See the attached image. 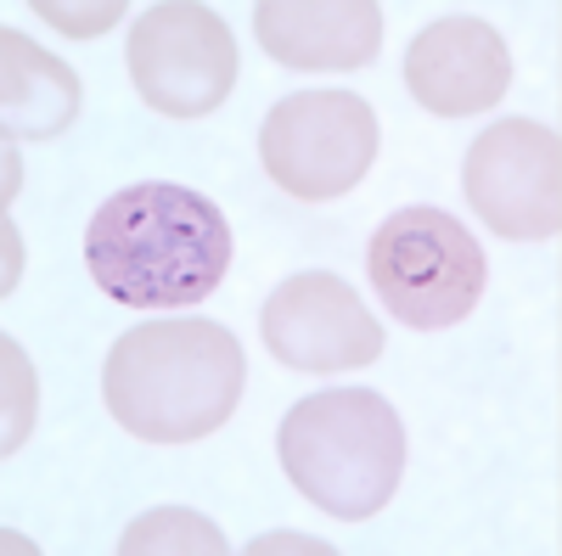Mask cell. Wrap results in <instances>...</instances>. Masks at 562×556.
I'll use <instances>...</instances> for the list:
<instances>
[{
  "mask_svg": "<svg viewBox=\"0 0 562 556\" xmlns=\"http://www.w3.org/2000/svg\"><path fill=\"white\" fill-rule=\"evenodd\" d=\"M231 253V219L175 180L124 185L85 225L90 282L124 309H192L214 298Z\"/></svg>",
  "mask_w": 562,
  "mask_h": 556,
  "instance_id": "6da1fadb",
  "label": "cell"
},
{
  "mask_svg": "<svg viewBox=\"0 0 562 556\" xmlns=\"http://www.w3.org/2000/svg\"><path fill=\"white\" fill-rule=\"evenodd\" d=\"M248 383L243 343L220 320H147L130 327L102 365L113 422L147 444H192L237 416Z\"/></svg>",
  "mask_w": 562,
  "mask_h": 556,
  "instance_id": "7a4b0ae2",
  "label": "cell"
},
{
  "mask_svg": "<svg viewBox=\"0 0 562 556\" xmlns=\"http://www.w3.org/2000/svg\"><path fill=\"white\" fill-rule=\"evenodd\" d=\"M276 455L315 512L338 523H366L394 500L405 478V428L383 394L326 388L281 416Z\"/></svg>",
  "mask_w": 562,
  "mask_h": 556,
  "instance_id": "3957f363",
  "label": "cell"
},
{
  "mask_svg": "<svg viewBox=\"0 0 562 556\" xmlns=\"http://www.w3.org/2000/svg\"><path fill=\"white\" fill-rule=\"evenodd\" d=\"M366 275L411 332H450L479 309L490 264L479 237L445 208H400L371 230Z\"/></svg>",
  "mask_w": 562,
  "mask_h": 556,
  "instance_id": "277c9868",
  "label": "cell"
},
{
  "mask_svg": "<svg viewBox=\"0 0 562 556\" xmlns=\"http://www.w3.org/2000/svg\"><path fill=\"white\" fill-rule=\"evenodd\" d=\"M378 113L355 90H299L281 97L259 129L265 174L299 203H333L378 163Z\"/></svg>",
  "mask_w": 562,
  "mask_h": 556,
  "instance_id": "5b68a950",
  "label": "cell"
},
{
  "mask_svg": "<svg viewBox=\"0 0 562 556\" xmlns=\"http://www.w3.org/2000/svg\"><path fill=\"white\" fill-rule=\"evenodd\" d=\"M237 34L198 0L147 7L130 29V79L164 118H209L237 90Z\"/></svg>",
  "mask_w": 562,
  "mask_h": 556,
  "instance_id": "8992f818",
  "label": "cell"
},
{
  "mask_svg": "<svg viewBox=\"0 0 562 556\" xmlns=\"http://www.w3.org/2000/svg\"><path fill=\"white\" fill-rule=\"evenodd\" d=\"M467 203L506 242H551L562 230V135L535 118L490 124L461 163Z\"/></svg>",
  "mask_w": 562,
  "mask_h": 556,
  "instance_id": "52a82bcc",
  "label": "cell"
},
{
  "mask_svg": "<svg viewBox=\"0 0 562 556\" xmlns=\"http://www.w3.org/2000/svg\"><path fill=\"white\" fill-rule=\"evenodd\" d=\"M265 349L304 377L326 371H360L383 354V327L371 320L360 293L333 270H299L288 275L259 315Z\"/></svg>",
  "mask_w": 562,
  "mask_h": 556,
  "instance_id": "ba28073f",
  "label": "cell"
},
{
  "mask_svg": "<svg viewBox=\"0 0 562 556\" xmlns=\"http://www.w3.org/2000/svg\"><path fill=\"white\" fill-rule=\"evenodd\" d=\"M405 84L428 113L467 118V113H484L506 97L512 52H506L501 29L484 18H439L411 39Z\"/></svg>",
  "mask_w": 562,
  "mask_h": 556,
  "instance_id": "9c48e42d",
  "label": "cell"
},
{
  "mask_svg": "<svg viewBox=\"0 0 562 556\" xmlns=\"http://www.w3.org/2000/svg\"><path fill=\"white\" fill-rule=\"evenodd\" d=\"M254 34L281 68L349 73L378 57L383 7L378 0H259Z\"/></svg>",
  "mask_w": 562,
  "mask_h": 556,
  "instance_id": "30bf717a",
  "label": "cell"
},
{
  "mask_svg": "<svg viewBox=\"0 0 562 556\" xmlns=\"http://www.w3.org/2000/svg\"><path fill=\"white\" fill-rule=\"evenodd\" d=\"M0 102L7 141H52L79 118V73L63 57H45L29 34H0Z\"/></svg>",
  "mask_w": 562,
  "mask_h": 556,
  "instance_id": "8fae6325",
  "label": "cell"
},
{
  "mask_svg": "<svg viewBox=\"0 0 562 556\" xmlns=\"http://www.w3.org/2000/svg\"><path fill=\"white\" fill-rule=\"evenodd\" d=\"M119 551L124 556H147V551H209V556H220L225 551V534L209 518L186 512V506H164V512L130 523L124 540H119Z\"/></svg>",
  "mask_w": 562,
  "mask_h": 556,
  "instance_id": "7c38bea8",
  "label": "cell"
},
{
  "mask_svg": "<svg viewBox=\"0 0 562 556\" xmlns=\"http://www.w3.org/2000/svg\"><path fill=\"white\" fill-rule=\"evenodd\" d=\"M34 12L45 18V23H57L63 34H102V29H113L119 23V0H108V7H57V0H34Z\"/></svg>",
  "mask_w": 562,
  "mask_h": 556,
  "instance_id": "4fadbf2b",
  "label": "cell"
},
{
  "mask_svg": "<svg viewBox=\"0 0 562 556\" xmlns=\"http://www.w3.org/2000/svg\"><path fill=\"white\" fill-rule=\"evenodd\" d=\"M0 354H7V405L18 399V416H12V422H7V455L23 444V433H29V360H23V349L7 338V349H0Z\"/></svg>",
  "mask_w": 562,
  "mask_h": 556,
  "instance_id": "5bb4252c",
  "label": "cell"
},
{
  "mask_svg": "<svg viewBox=\"0 0 562 556\" xmlns=\"http://www.w3.org/2000/svg\"><path fill=\"white\" fill-rule=\"evenodd\" d=\"M270 551H304V556H326L333 545H326V540H310V534H265V540H254V545H248V556H270Z\"/></svg>",
  "mask_w": 562,
  "mask_h": 556,
  "instance_id": "9a60e30c",
  "label": "cell"
}]
</instances>
